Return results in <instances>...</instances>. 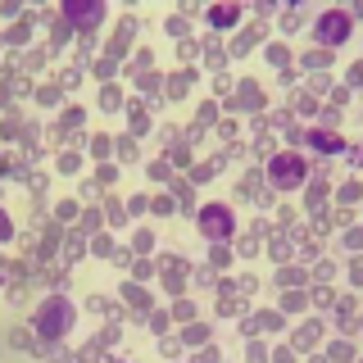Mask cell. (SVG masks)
Wrapping results in <instances>:
<instances>
[{
  "mask_svg": "<svg viewBox=\"0 0 363 363\" xmlns=\"http://www.w3.org/2000/svg\"><path fill=\"white\" fill-rule=\"evenodd\" d=\"M37 323H41V336H60L64 332V323H68V304L64 300H55V304H45V309H41V318H37Z\"/></svg>",
  "mask_w": 363,
  "mask_h": 363,
  "instance_id": "cell-1",
  "label": "cell"
},
{
  "mask_svg": "<svg viewBox=\"0 0 363 363\" xmlns=\"http://www.w3.org/2000/svg\"><path fill=\"white\" fill-rule=\"evenodd\" d=\"M300 177H304V164H300V159H291V155L272 159V182H277V186H295Z\"/></svg>",
  "mask_w": 363,
  "mask_h": 363,
  "instance_id": "cell-2",
  "label": "cell"
},
{
  "mask_svg": "<svg viewBox=\"0 0 363 363\" xmlns=\"http://www.w3.org/2000/svg\"><path fill=\"white\" fill-rule=\"evenodd\" d=\"M345 32H350V18H345V14L323 18V37H327V41H345Z\"/></svg>",
  "mask_w": 363,
  "mask_h": 363,
  "instance_id": "cell-3",
  "label": "cell"
},
{
  "mask_svg": "<svg viewBox=\"0 0 363 363\" xmlns=\"http://www.w3.org/2000/svg\"><path fill=\"white\" fill-rule=\"evenodd\" d=\"M204 227L218 232V236H227V232H232V213H227V209H209V213H204Z\"/></svg>",
  "mask_w": 363,
  "mask_h": 363,
  "instance_id": "cell-4",
  "label": "cell"
},
{
  "mask_svg": "<svg viewBox=\"0 0 363 363\" xmlns=\"http://www.w3.org/2000/svg\"><path fill=\"white\" fill-rule=\"evenodd\" d=\"M5 232H9V223H5V218H0V236H5Z\"/></svg>",
  "mask_w": 363,
  "mask_h": 363,
  "instance_id": "cell-5",
  "label": "cell"
}]
</instances>
